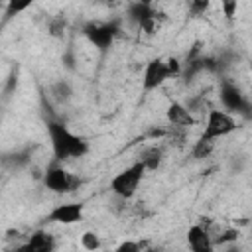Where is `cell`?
Segmentation results:
<instances>
[{"label": "cell", "instance_id": "11", "mask_svg": "<svg viewBox=\"0 0 252 252\" xmlns=\"http://www.w3.org/2000/svg\"><path fill=\"white\" fill-rule=\"evenodd\" d=\"M53 248H55V240L45 230L32 232L30 238H28V242L22 246V250H26V252H51Z\"/></svg>", "mask_w": 252, "mask_h": 252}, {"label": "cell", "instance_id": "2", "mask_svg": "<svg viewBox=\"0 0 252 252\" xmlns=\"http://www.w3.org/2000/svg\"><path fill=\"white\" fill-rule=\"evenodd\" d=\"M146 171H148V169H146L144 161H142V159H136V161L130 163L128 167H124V169H120L118 173H114L112 179H110V183H108L112 195H114L116 199H120V201H130V199H134L136 193H138V187H140V183H142V179H144V175H146Z\"/></svg>", "mask_w": 252, "mask_h": 252}, {"label": "cell", "instance_id": "10", "mask_svg": "<svg viewBox=\"0 0 252 252\" xmlns=\"http://www.w3.org/2000/svg\"><path fill=\"white\" fill-rule=\"evenodd\" d=\"M220 102H222V108H226L228 112H242L244 106H246V100H244V94L240 93V89L228 81H224L220 85Z\"/></svg>", "mask_w": 252, "mask_h": 252}, {"label": "cell", "instance_id": "12", "mask_svg": "<svg viewBox=\"0 0 252 252\" xmlns=\"http://www.w3.org/2000/svg\"><path fill=\"white\" fill-rule=\"evenodd\" d=\"M161 158H163L161 148L152 146V148H146V150L140 154V158H138V159H142V161H144V165H146V169H148V171H152V169H158V167H159Z\"/></svg>", "mask_w": 252, "mask_h": 252}, {"label": "cell", "instance_id": "17", "mask_svg": "<svg viewBox=\"0 0 252 252\" xmlns=\"http://www.w3.org/2000/svg\"><path fill=\"white\" fill-rule=\"evenodd\" d=\"M220 8L226 20H234L238 14V0H220Z\"/></svg>", "mask_w": 252, "mask_h": 252}, {"label": "cell", "instance_id": "5", "mask_svg": "<svg viewBox=\"0 0 252 252\" xmlns=\"http://www.w3.org/2000/svg\"><path fill=\"white\" fill-rule=\"evenodd\" d=\"M171 77H173V73H171V69L167 65V59L154 57V59H150L144 65V71H142V89L146 93L156 91V89H159Z\"/></svg>", "mask_w": 252, "mask_h": 252}, {"label": "cell", "instance_id": "18", "mask_svg": "<svg viewBox=\"0 0 252 252\" xmlns=\"http://www.w3.org/2000/svg\"><path fill=\"white\" fill-rule=\"evenodd\" d=\"M142 248V242H136V240H124L122 244L116 246L118 252H138Z\"/></svg>", "mask_w": 252, "mask_h": 252}, {"label": "cell", "instance_id": "20", "mask_svg": "<svg viewBox=\"0 0 252 252\" xmlns=\"http://www.w3.org/2000/svg\"><path fill=\"white\" fill-rule=\"evenodd\" d=\"M250 75H252V63H250Z\"/></svg>", "mask_w": 252, "mask_h": 252}, {"label": "cell", "instance_id": "13", "mask_svg": "<svg viewBox=\"0 0 252 252\" xmlns=\"http://www.w3.org/2000/svg\"><path fill=\"white\" fill-rule=\"evenodd\" d=\"M213 148H215V140H207V138H201V136H199V140H197L195 146H193V156H195L197 159L209 158L211 152H213Z\"/></svg>", "mask_w": 252, "mask_h": 252}, {"label": "cell", "instance_id": "15", "mask_svg": "<svg viewBox=\"0 0 252 252\" xmlns=\"http://www.w3.org/2000/svg\"><path fill=\"white\" fill-rule=\"evenodd\" d=\"M35 2H37V0H6V4H8L6 12H8V16L22 14V12H26L30 6H33Z\"/></svg>", "mask_w": 252, "mask_h": 252}, {"label": "cell", "instance_id": "8", "mask_svg": "<svg viewBox=\"0 0 252 252\" xmlns=\"http://www.w3.org/2000/svg\"><path fill=\"white\" fill-rule=\"evenodd\" d=\"M187 246L193 252H209V250H213L215 242H213V236H211L207 224L195 222L193 226H189V230H187Z\"/></svg>", "mask_w": 252, "mask_h": 252}, {"label": "cell", "instance_id": "16", "mask_svg": "<svg viewBox=\"0 0 252 252\" xmlns=\"http://www.w3.org/2000/svg\"><path fill=\"white\" fill-rule=\"evenodd\" d=\"M213 0H189V12L191 16H203L209 12Z\"/></svg>", "mask_w": 252, "mask_h": 252}, {"label": "cell", "instance_id": "14", "mask_svg": "<svg viewBox=\"0 0 252 252\" xmlns=\"http://www.w3.org/2000/svg\"><path fill=\"white\" fill-rule=\"evenodd\" d=\"M81 246H83L85 250H98V248L102 246V242H100V236H98L96 232L87 230V232L81 234Z\"/></svg>", "mask_w": 252, "mask_h": 252}, {"label": "cell", "instance_id": "9", "mask_svg": "<svg viewBox=\"0 0 252 252\" xmlns=\"http://www.w3.org/2000/svg\"><path fill=\"white\" fill-rule=\"evenodd\" d=\"M165 118H167V122L173 126V128H191V126H195V116H193V112L185 106V104H181L179 100H171L169 104H167V108H165Z\"/></svg>", "mask_w": 252, "mask_h": 252}, {"label": "cell", "instance_id": "3", "mask_svg": "<svg viewBox=\"0 0 252 252\" xmlns=\"http://www.w3.org/2000/svg\"><path fill=\"white\" fill-rule=\"evenodd\" d=\"M236 128H238V124H236V118L232 112H228L226 108H211L207 112V120H205L201 138H207V140L226 138Z\"/></svg>", "mask_w": 252, "mask_h": 252}, {"label": "cell", "instance_id": "4", "mask_svg": "<svg viewBox=\"0 0 252 252\" xmlns=\"http://www.w3.org/2000/svg\"><path fill=\"white\" fill-rule=\"evenodd\" d=\"M83 179L71 171H67L63 165L53 163L43 171V185L57 195H69L81 187Z\"/></svg>", "mask_w": 252, "mask_h": 252}, {"label": "cell", "instance_id": "1", "mask_svg": "<svg viewBox=\"0 0 252 252\" xmlns=\"http://www.w3.org/2000/svg\"><path fill=\"white\" fill-rule=\"evenodd\" d=\"M47 134H49L51 150L57 161L83 158L89 152V142L83 136L71 132L61 122H47Z\"/></svg>", "mask_w": 252, "mask_h": 252}, {"label": "cell", "instance_id": "7", "mask_svg": "<svg viewBox=\"0 0 252 252\" xmlns=\"http://www.w3.org/2000/svg\"><path fill=\"white\" fill-rule=\"evenodd\" d=\"M116 33H118V28H116L114 24H91V26L85 28L87 39H89L94 47H98V49H102V51L112 45Z\"/></svg>", "mask_w": 252, "mask_h": 252}, {"label": "cell", "instance_id": "19", "mask_svg": "<svg viewBox=\"0 0 252 252\" xmlns=\"http://www.w3.org/2000/svg\"><path fill=\"white\" fill-rule=\"evenodd\" d=\"M138 2H140V4H146V6H152L154 0H138Z\"/></svg>", "mask_w": 252, "mask_h": 252}, {"label": "cell", "instance_id": "6", "mask_svg": "<svg viewBox=\"0 0 252 252\" xmlns=\"http://www.w3.org/2000/svg\"><path fill=\"white\" fill-rule=\"evenodd\" d=\"M83 215H85V205L81 203H61V205H55L47 219L53 220V222H59V224H77L83 220Z\"/></svg>", "mask_w": 252, "mask_h": 252}]
</instances>
